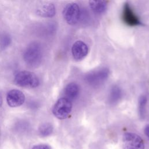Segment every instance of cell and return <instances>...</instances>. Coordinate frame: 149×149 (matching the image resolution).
I'll use <instances>...</instances> for the list:
<instances>
[{
	"mask_svg": "<svg viewBox=\"0 0 149 149\" xmlns=\"http://www.w3.org/2000/svg\"><path fill=\"white\" fill-rule=\"evenodd\" d=\"M121 90L118 86H113L111 91L109 95V101L111 104H115L119 100L121 97Z\"/></svg>",
	"mask_w": 149,
	"mask_h": 149,
	"instance_id": "7c38bea8",
	"label": "cell"
},
{
	"mask_svg": "<svg viewBox=\"0 0 149 149\" xmlns=\"http://www.w3.org/2000/svg\"><path fill=\"white\" fill-rule=\"evenodd\" d=\"M12 42V39L9 34L2 33L0 34V48L4 49L9 47Z\"/></svg>",
	"mask_w": 149,
	"mask_h": 149,
	"instance_id": "9a60e30c",
	"label": "cell"
},
{
	"mask_svg": "<svg viewBox=\"0 0 149 149\" xmlns=\"http://www.w3.org/2000/svg\"><path fill=\"white\" fill-rule=\"evenodd\" d=\"M37 13L41 17H52L56 13L55 7L52 3H45L37 9Z\"/></svg>",
	"mask_w": 149,
	"mask_h": 149,
	"instance_id": "9c48e42d",
	"label": "cell"
},
{
	"mask_svg": "<svg viewBox=\"0 0 149 149\" xmlns=\"http://www.w3.org/2000/svg\"><path fill=\"white\" fill-rule=\"evenodd\" d=\"M23 59L26 64L32 68L40 65L42 58V49L38 42H32L28 45L23 52Z\"/></svg>",
	"mask_w": 149,
	"mask_h": 149,
	"instance_id": "6da1fadb",
	"label": "cell"
},
{
	"mask_svg": "<svg viewBox=\"0 0 149 149\" xmlns=\"http://www.w3.org/2000/svg\"><path fill=\"white\" fill-rule=\"evenodd\" d=\"M144 133H145L146 135L149 139V125H148L146 126V127L144 129Z\"/></svg>",
	"mask_w": 149,
	"mask_h": 149,
	"instance_id": "e0dca14e",
	"label": "cell"
},
{
	"mask_svg": "<svg viewBox=\"0 0 149 149\" xmlns=\"http://www.w3.org/2000/svg\"><path fill=\"white\" fill-rule=\"evenodd\" d=\"M89 5L92 11L97 14L104 13L107 8V0H89Z\"/></svg>",
	"mask_w": 149,
	"mask_h": 149,
	"instance_id": "30bf717a",
	"label": "cell"
},
{
	"mask_svg": "<svg viewBox=\"0 0 149 149\" xmlns=\"http://www.w3.org/2000/svg\"><path fill=\"white\" fill-rule=\"evenodd\" d=\"M53 126L49 123H45L41 125L38 128V133L41 137H47L53 132Z\"/></svg>",
	"mask_w": 149,
	"mask_h": 149,
	"instance_id": "4fadbf2b",
	"label": "cell"
},
{
	"mask_svg": "<svg viewBox=\"0 0 149 149\" xmlns=\"http://www.w3.org/2000/svg\"><path fill=\"white\" fill-rule=\"evenodd\" d=\"M122 141L124 149H144L143 140L135 133H125L123 136Z\"/></svg>",
	"mask_w": 149,
	"mask_h": 149,
	"instance_id": "5b68a950",
	"label": "cell"
},
{
	"mask_svg": "<svg viewBox=\"0 0 149 149\" xmlns=\"http://www.w3.org/2000/svg\"><path fill=\"white\" fill-rule=\"evenodd\" d=\"M108 72L107 69H103L88 74L86 79L90 84L97 85L105 80L108 76Z\"/></svg>",
	"mask_w": 149,
	"mask_h": 149,
	"instance_id": "ba28073f",
	"label": "cell"
},
{
	"mask_svg": "<svg viewBox=\"0 0 149 149\" xmlns=\"http://www.w3.org/2000/svg\"><path fill=\"white\" fill-rule=\"evenodd\" d=\"M63 16L68 24L72 26L77 24L80 16V10L79 5L76 3L67 4L63 9Z\"/></svg>",
	"mask_w": 149,
	"mask_h": 149,
	"instance_id": "277c9868",
	"label": "cell"
},
{
	"mask_svg": "<svg viewBox=\"0 0 149 149\" xmlns=\"http://www.w3.org/2000/svg\"><path fill=\"white\" fill-rule=\"evenodd\" d=\"M32 149H51L50 147L46 144H37L33 147Z\"/></svg>",
	"mask_w": 149,
	"mask_h": 149,
	"instance_id": "2e32d148",
	"label": "cell"
},
{
	"mask_svg": "<svg viewBox=\"0 0 149 149\" xmlns=\"http://www.w3.org/2000/svg\"><path fill=\"white\" fill-rule=\"evenodd\" d=\"M147 102V97L145 95H141L139 100V114L140 118L143 119L145 117L146 107Z\"/></svg>",
	"mask_w": 149,
	"mask_h": 149,
	"instance_id": "5bb4252c",
	"label": "cell"
},
{
	"mask_svg": "<svg viewBox=\"0 0 149 149\" xmlns=\"http://www.w3.org/2000/svg\"><path fill=\"white\" fill-rule=\"evenodd\" d=\"M72 108L71 101L66 97H62L59 98L55 104L52 109V113L58 119H64L68 116Z\"/></svg>",
	"mask_w": 149,
	"mask_h": 149,
	"instance_id": "3957f363",
	"label": "cell"
},
{
	"mask_svg": "<svg viewBox=\"0 0 149 149\" xmlns=\"http://www.w3.org/2000/svg\"><path fill=\"white\" fill-rule=\"evenodd\" d=\"M2 102H3V101H2V98L1 95H0V108L2 107Z\"/></svg>",
	"mask_w": 149,
	"mask_h": 149,
	"instance_id": "ac0fdd59",
	"label": "cell"
},
{
	"mask_svg": "<svg viewBox=\"0 0 149 149\" xmlns=\"http://www.w3.org/2000/svg\"><path fill=\"white\" fill-rule=\"evenodd\" d=\"M14 81L17 85L25 88H36L40 84L37 76L27 70L18 72L15 76Z\"/></svg>",
	"mask_w": 149,
	"mask_h": 149,
	"instance_id": "7a4b0ae2",
	"label": "cell"
},
{
	"mask_svg": "<svg viewBox=\"0 0 149 149\" xmlns=\"http://www.w3.org/2000/svg\"><path fill=\"white\" fill-rule=\"evenodd\" d=\"M66 98L69 100H75L79 93V86L75 83H70L68 84L64 90Z\"/></svg>",
	"mask_w": 149,
	"mask_h": 149,
	"instance_id": "8fae6325",
	"label": "cell"
},
{
	"mask_svg": "<svg viewBox=\"0 0 149 149\" xmlns=\"http://www.w3.org/2000/svg\"><path fill=\"white\" fill-rule=\"evenodd\" d=\"M88 48L87 45L82 41H76L72 45V54L74 59L80 61L84 59L87 55Z\"/></svg>",
	"mask_w": 149,
	"mask_h": 149,
	"instance_id": "52a82bcc",
	"label": "cell"
},
{
	"mask_svg": "<svg viewBox=\"0 0 149 149\" xmlns=\"http://www.w3.org/2000/svg\"><path fill=\"white\" fill-rule=\"evenodd\" d=\"M25 100L24 94L17 89L10 90L6 95V101L10 107H17L22 105Z\"/></svg>",
	"mask_w": 149,
	"mask_h": 149,
	"instance_id": "8992f818",
	"label": "cell"
}]
</instances>
